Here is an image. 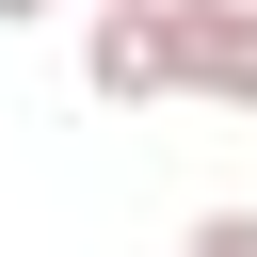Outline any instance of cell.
Wrapping results in <instances>:
<instances>
[{
    "instance_id": "1",
    "label": "cell",
    "mask_w": 257,
    "mask_h": 257,
    "mask_svg": "<svg viewBox=\"0 0 257 257\" xmlns=\"http://www.w3.org/2000/svg\"><path fill=\"white\" fill-rule=\"evenodd\" d=\"M80 80H96L112 112H161V96H177V0H96V16H80Z\"/></svg>"
},
{
    "instance_id": "2",
    "label": "cell",
    "mask_w": 257,
    "mask_h": 257,
    "mask_svg": "<svg viewBox=\"0 0 257 257\" xmlns=\"http://www.w3.org/2000/svg\"><path fill=\"white\" fill-rule=\"evenodd\" d=\"M177 96L257 112V0H177Z\"/></svg>"
},
{
    "instance_id": "4",
    "label": "cell",
    "mask_w": 257,
    "mask_h": 257,
    "mask_svg": "<svg viewBox=\"0 0 257 257\" xmlns=\"http://www.w3.org/2000/svg\"><path fill=\"white\" fill-rule=\"evenodd\" d=\"M32 16H64V0H0V32H32Z\"/></svg>"
},
{
    "instance_id": "3",
    "label": "cell",
    "mask_w": 257,
    "mask_h": 257,
    "mask_svg": "<svg viewBox=\"0 0 257 257\" xmlns=\"http://www.w3.org/2000/svg\"><path fill=\"white\" fill-rule=\"evenodd\" d=\"M177 257H257V209H193V241Z\"/></svg>"
}]
</instances>
